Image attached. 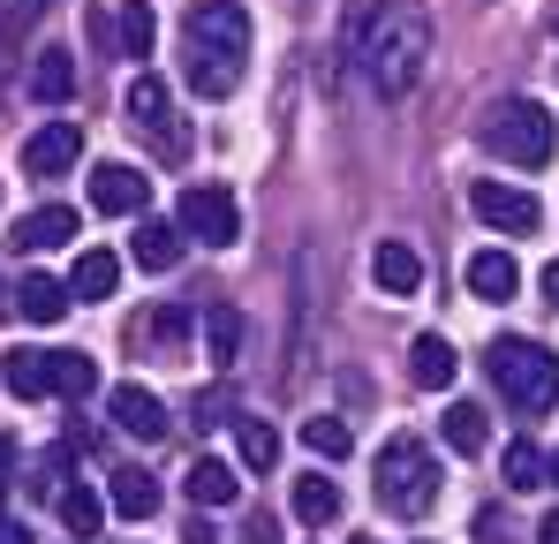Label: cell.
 I'll use <instances>...</instances> for the list:
<instances>
[{
	"instance_id": "cell-32",
	"label": "cell",
	"mask_w": 559,
	"mask_h": 544,
	"mask_svg": "<svg viewBox=\"0 0 559 544\" xmlns=\"http://www.w3.org/2000/svg\"><path fill=\"white\" fill-rule=\"evenodd\" d=\"M302 447L318 453V461H348L356 439H348V424H341V416H302Z\"/></svg>"
},
{
	"instance_id": "cell-6",
	"label": "cell",
	"mask_w": 559,
	"mask_h": 544,
	"mask_svg": "<svg viewBox=\"0 0 559 544\" xmlns=\"http://www.w3.org/2000/svg\"><path fill=\"white\" fill-rule=\"evenodd\" d=\"M468 212L499 235H537L545 227V204L522 189V181H468Z\"/></svg>"
},
{
	"instance_id": "cell-18",
	"label": "cell",
	"mask_w": 559,
	"mask_h": 544,
	"mask_svg": "<svg viewBox=\"0 0 559 544\" xmlns=\"http://www.w3.org/2000/svg\"><path fill=\"white\" fill-rule=\"evenodd\" d=\"M371 280L385 287V295L408 303V295L424 287V258H416V243H378V250H371Z\"/></svg>"
},
{
	"instance_id": "cell-30",
	"label": "cell",
	"mask_w": 559,
	"mask_h": 544,
	"mask_svg": "<svg viewBox=\"0 0 559 544\" xmlns=\"http://www.w3.org/2000/svg\"><path fill=\"white\" fill-rule=\"evenodd\" d=\"M92 386H98V363L84 356V348H53V393H61V401H84Z\"/></svg>"
},
{
	"instance_id": "cell-17",
	"label": "cell",
	"mask_w": 559,
	"mask_h": 544,
	"mask_svg": "<svg viewBox=\"0 0 559 544\" xmlns=\"http://www.w3.org/2000/svg\"><path fill=\"white\" fill-rule=\"evenodd\" d=\"M408 378H416L424 393H447V386L462 378V356H454L439 333H416V341H408Z\"/></svg>"
},
{
	"instance_id": "cell-26",
	"label": "cell",
	"mask_w": 559,
	"mask_h": 544,
	"mask_svg": "<svg viewBox=\"0 0 559 544\" xmlns=\"http://www.w3.org/2000/svg\"><path fill=\"white\" fill-rule=\"evenodd\" d=\"M235 453H242V469H280V431L265 416H235Z\"/></svg>"
},
{
	"instance_id": "cell-5",
	"label": "cell",
	"mask_w": 559,
	"mask_h": 544,
	"mask_svg": "<svg viewBox=\"0 0 559 544\" xmlns=\"http://www.w3.org/2000/svg\"><path fill=\"white\" fill-rule=\"evenodd\" d=\"M175 220H182L189 243H212V250L242 243V204H235L227 189H212V181H189L182 204H175Z\"/></svg>"
},
{
	"instance_id": "cell-14",
	"label": "cell",
	"mask_w": 559,
	"mask_h": 544,
	"mask_svg": "<svg viewBox=\"0 0 559 544\" xmlns=\"http://www.w3.org/2000/svg\"><path fill=\"white\" fill-rule=\"evenodd\" d=\"M121 287V250H106V243H92L76 265H69V303H106Z\"/></svg>"
},
{
	"instance_id": "cell-44",
	"label": "cell",
	"mask_w": 559,
	"mask_h": 544,
	"mask_svg": "<svg viewBox=\"0 0 559 544\" xmlns=\"http://www.w3.org/2000/svg\"><path fill=\"white\" fill-rule=\"evenodd\" d=\"M0 310H8V287H0Z\"/></svg>"
},
{
	"instance_id": "cell-12",
	"label": "cell",
	"mask_w": 559,
	"mask_h": 544,
	"mask_svg": "<svg viewBox=\"0 0 559 544\" xmlns=\"http://www.w3.org/2000/svg\"><path fill=\"white\" fill-rule=\"evenodd\" d=\"M0 386L15 401H53V348H8L0 356Z\"/></svg>"
},
{
	"instance_id": "cell-41",
	"label": "cell",
	"mask_w": 559,
	"mask_h": 544,
	"mask_svg": "<svg viewBox=\"0 0 559 544\" xmlns=\"http://www.w3.org/2000/svg\"><path fill=\"white\" fill-rule=\"evenodd\" d=\"M537 544H559V507L545 515V530H537Z\"/></svg>"
},
{
	"instance_id": "cell-28",
	"label": "cell",
	"mask_w": 559,
	"mask_h": 544,
	"mask_svg": "<svg viewBox=\"0 0 559 544\" xmlns=\"http://www.w3.org/2000/svg\"><path fill=\"white\" fill-rule=\"evenodd\" d=\"M152 46H159L152 0H121V54H129V61H152Z\"/></svg>"
},
{
	"instance_id": "cell-2",
	"label": "cell",
	"mask_w": 559,
	"mask_h": 544,
	"mask_svg": "<svg viewBox=\"0 0 559 544\" xmlns=\"http://www.w3.org/2000/svg\"><path fill=\"white\" fill-rule=\"evenodd\" d=\"M476 137H484V152L491 159H507V167H552L559 137H552V114L537 106V98H499L484 121H476Z\"/></svg>"
},
{
	"instance_id": "cell-27",
	"label": "cell",
	"mask_w": 559,
	"mask_h": 544,
	"mask_svg": "<svg viewBox=\"0 0 559 544\" xmlns=\"http://www.w3.org/2000/svg\"><path fill=\"white\" fill-rule=\"evenodd\" d=\"M439 439H447V447L462 453H484V439H491V424H484V409H476V401H454V409H447V416H439Z\"/></svg>"
},
{
	"instance_id": "cell-9",
	"label": "cell",
	"mask_w": 559,
	"mask_h": 544,
	"mask_svg": "<svg viewBox=\"0 0 559 544\" xmlns=\"http://www.w3.org/2000/svg\"><path fill=\"white\" fill-rule=\"evenodd\" d=\"M76 159H84V129H76V121H38V129L23 137V175H38V181L69 175Z\"/></svg>"
},
{
	"instance_id": "cell-39",
	"label": "cell",
	"mask_w": 559,
	"mask_h": 544,
	"mask_svg": "<svg viewBox=\"0 0 559 544\" xmlns=\"http://www.w3.org/2000/svg\"><path fill=\"white\" fill-rule=\"evenodd\" d=\"M545 303H552V310H559V258H552V265H545Z\"/></svg>"
},
{
	"instance_id": "cell-38",
	"label": "cell",
	"mask_w": 559,
	"mask_h": 544,
	"mask_svg": "<svg viewBox=\"0 0 559 544\" xmlns=\"http://www.w3.org/2000/svg\"><path fill=\"white\" fill-rule=\"evenodd\" d=\"M182 544H212V522L197 515V522H189V530H182Z\"/></svg>"
},
{
	"instance_id": "cell-4",
	"label": "cell",
	"mask_w": 559,
	"mask_h": 544,
	"mask_svg": "<svg viewBox=\"0 0 559 544\" xmlns=\"http://www.w3.org/2000/svg\"><path fill=\"white\" fill-rule=\"evenodd\" d=\"M378 499L393 507V515H431V499H439V461L424 439H385L378 447Z\"/></svg>"
},
{
	"instance_id": "cell-11",
	"label": "cell",
	"mask_w": 559,
	"mask_h": 544,
	"mask_svg": "<svg viewBox=\"0 0 559 544\" xmlns=\"http://www.w3.org/2000/svg\"><path fill=\"white\" fill-rule=\"evenodd\" d=\"M106 416H114V424H121L129 439H167V431H175L152 386H114V401H106Z\"/></svg>"
},
{
	"instance_id": "cell-25",
	"label": "cell",
	"mask_w": 559,
	"mask_h": 544,
	"mask_svg": "<svg viewBox=\"0 0 559 544\" xmlns=\"http://www.w3.org/2000/svg\"><path fill=\"white\" fill-rule=\"evenodd\" d=\"M204 356L219 363V370L242 356V310H235V303H212V310H204Z\"/></svg>"
},
{
	"instance_id": "cell-42",
	"label": "cell",
	"mask_w": 559,
	"mask_h": 544,
	"mask_svg": "<svg viewBox=\"0 0 559 544\" xmlns=\"http://www.w3.org/2000/svg\"><path fill=\"white\" fill-rule=\"evenodd\" d=\"M348 544H385V537H371V530H356V537H348Z\"/></svg>"
},
{
	"instance_id": "cell-8",
	"label": "cell",
	"mask_w": 559,
	"mask_h": 544,
	"mask_svg": "<svg viewBox=\"0 0 559 544\" xmlns=\"http://www.w3.org/2000/svg\"><path fill=\"white\" fill-rule=\"evenodd\" d=\"M189 46L242 61V54H250V15H242L235 0H197V8H189Z\"/></svg>"
},
{
	"instance_id": "cell-23",
	"label": "cell",
	"mask_w": 559,
	"mask_h": 544,
	"mask_svg": "<svg viewBox=\"0 0 559 544\" xmlns=\"http://www.w3.org/2000/svg\"><path fill=\"white\" fill-rule=\"evenodd\" d=\"M31 98H46V106H69V98H76V54L46 46V54H38V69H31Z\"/></svg>"
},
{
	"instance_id": "cell-35",
	"label": "cell",
	"mask_w": 559,
	"mask_h": 544,
	"mask_svg": "<svg viewBox=\"0 0 559 544\" xmlns=\"http://www.w3.org/2000/svg\"><path fill=\"white\" fill-rule=\"evenodd\" d=\"M182 333H189V310H175V303H167V310L152 318V341H159V348H182Z\"/></svg>"
},
{
	"instance_id": "cell-40",
	"label": "cell",
	"mask_w": 559,
	"mask_h": 544,
	"mask_svg": "<svg viewBox=\"0 0 559 544\" xmlns=\"http://www.w3.org/2000/svg\"><path fill=\"white\" fill-rule=\"evenodd\" d=\"M0 544H38L31 530H15V522H0Z\"/></svg>"
},
{
	"instance_id": "cell-33",
	"label": "cell",
	"mask_w": 559,
	"mask_h": 544,
	"mask_svg": "<svg viewBox=\"0 0 559 544\" xmlns=\"http://www.w3.org/2000/svg\"><path fill=\"white\" fill-rule=\"evenodd\" d=\"M371 15H378V0H348V8H341V31H333V54H341V61H356V54H364Z\"/></svg>"
},
{
	"instance_id": "cell-21",
	"label": "cell",
	"mask_w": 559,
	"mask_h": 544,
	"mask_svg": "<svg viewBox=\"0 0 559 544\" xmlns=\"http://www.w3.org/2000/svg\"><path fill=\"white\" fill-rule=\"evenodd\" d=\"M189 499H197V507H235V499H242V484H235V461H219V453H197V461H189Z\"/></svg>"
},
{
	"instance_id": "cell-20",
	"label": "cell",
	"mask_w": 559,
	"mask_h": 544,
	"mask_svg": "<svg viewBox=\"0 0 559 544\" xmlns=\"http://www.w3.org/2000/svg\"><path fill=\"white\" fill-rule=\"evenodd\" d=\"M182 76L197 98H227V91L242 84V61H227V54H204V46H182Z\"/></svg>"
},
{
	"instance_id": "cell-10",
	"label": "cell",
	"mask_w": 559,
	"mask_h": 544,
	"mask_svg": "<svg viewBox=\"0 0 559 544\" xmlns=\"http://www.w3.org/2000/svg\"><path fill=\"white\" fill-rule=\"evenodd\" d=\"M152 204V181L136 175V167H98L92 175V212L98 220H136Z\"/></svg>"
},
{
	"instance_id": "cell-1",
	"label": "cell",
	"mask_w": 559,
	"mask_h": 544,
	"mask_svg": "<svg viewBox=\"0 0 559 544\" xmlns=\"http://www.w3.org/2000/svg\"><path fill=\"white\" fill-rule=\"evenodd\" d=\"M424 61H431V15H424V8H393V15L378 23L371 54H364L371 91L378 98H408V91L424 84Z\"/></svg>"
},
{
	"instance_id": "cell-34",
	"label": "cell",
	"mask_w": 559,
	"mask_h": 544,
	"mask_svg": "<svg viewBox=\"0 0 559 544\" xmlns=\"http://www.w3.org/2000/svg\"><path fill=\"white\" fill-rule=\"evenodd\" d=\"M84 31H92L98 54H121V15H114V8H98V0H92V8H84Z\"/></svg>"
},
{
	"instance_id": "cell-19",
	"label": "cell",
	"mask_w": 559,
	"mask_h": 544,
	"mask_svg": "<svg viewBox=\"0 0 559 544\" xmlns=\"http://www.w3.org/2000/svg\"><path fill=\"white\" fill-rule=\"evenodd\" d=\"M106 507H114L121 522H144V515H159V476H152V469H114V484H106Z\"/></svg>"
},
{
	"instance_id": "cell-43",
	"label": "cell",
	"mask_w": 559,
	"mask_h": 544,
	"mask_svg": "<svg viewBox=\"0 0 559 544\" xmlns=\"http://www.w3.org/2000/svg\"><path fill=\"white\" fill-rule=\"evenodd\" d=\"M552 484H559V453H552Z\"/></svg>"
},
{
	"instance_id": "cell-22",
	"label": "cell",
	"mask_w": 559,
	"mask_h": 544,
	"mask_svg": "<svg viewBox=\"0 0 559 544\" xmlns=\"http://www.w3.org/2000/svg\"><path fill=\"white\" fill-rule=\"evenodd\" d=\"M468 287H476L484 303H507V295H522V265H514L507 250H476V258H468Z\"/></svg>"
},
{
	"instance_id": "cell-3",
	"label": "cell",
	"mask_w": 559,
	"mask_h": 544,
	"mask_svg": "<svg viewBox=\"0 0 559 544\" xmlns=\"http://www.w3.org/2000/svg\"><path fill=\"white\" fill-rule=\"evenodd\" d=\"M484 370L499 378V393L522 409V416H552L559 409V356L545 341H491Z\"/></svg>"
},
{
	"instance_id": "cell-24",
	"label": "cell",
	"mask_w": 559,
	"mask_h": 544,
	"mask_svg": "<svg viewBox=\"0 0 559 544\" xmlns=\"http://www.w3.org/2000/svg\"><path fill=\"white\" fill-rule=\"evenodd\" d=\"M287 507H295V522H333V515H341V484H333L325 469H310V476H295Z\"/></svg>"
},
{
	"instance_id": "cell-13",
	"label": "cell",
	"mask_w": 559,
	"mask_h": 544,
	"mask_svg": "<svg viewBox=\"0 0 559 544\" xmlns=\"http://www.w3.org/2000/svg\"><path fill=\"white\" fill-rule=\"evenodd\" d=\"M182 250H189L182 220H144V227L129 235V258H136L144 272H175V265H182Z\"/></svg>"
},
{
	"instance_id": "cell-37",
	"label": "cell",
	"mask_w": 559,
	"mask_h": 544,
	"mask_svg": "<svg viewBox=\"0 0 559 544\" xmlns=\"http://www.w3.org/2000/svg\"><path fill=\"white\" fill-rule=\"evenodd\" d=\"M242 544H280V522L273 515H250V522H242Z\"/></svg>"
},
{
	"instance_id": "cell-16",
	"label": "cell",
	"mask_w": 559,
	"mask_h": 544,
	"mask_svg": "<svg viewBox=\"0 0 559 544\" xmlns=\"http://www.w3.org/2000/svg\"><path fill=\"white\" fill-rule=\"evenodd\" d=\"M31 326H61L69 318V280H53V272H23V287L8 295Z\"/></svg>"
},
{
	"instance_id": "cell-31",
	"label": "cell",
	"mask_w": 559,
	"mask_h": 544,
	"mask_svg": "<svg viewBox=\"0 0 559 544\" xmlns=\"http://www.w3.org/2000/svg\"><path fill=\"white\" fill-rule=\"evenodd\" d=\"M507 484H514V492H537V484H552V453H537L530 439H514V447H507Z\"/></svg>"
},
{
	"instance_id": "cell-15",
	"label": "cell",
	"mask_w": 559,
	"mask_h": 544,
	"mask_svg": "<svg viewBox=\"0 0 559 544\" xmlns=\"http://www.w3.org/2000/svg\"><path fill=\"white\" fill-rule=\"evenodd\" d=\"M69 235H76V212H69V204H38V212L15 220L8 243H15L23 258H38V250H53V243H69Z\"/></svg>"
},
{
	"instance_id": "cell-29",
	"label": "cell",
	"mask_w": 559,
	"mask_h": 544,
	"mask_svg": "<svg viewBox=\"0 0 559 544\" xmlns=\"http://www.w3.org/2000/svg\"><path fill=\"white\" fill-rule=\"evenodd\" d=\"M61 522H69V537H98V522H106L98 484H61Z\"/></svg>"
},
{
	"instance_id": "cell-7",
	"label": "cell",
	"mask_w": 559,
	"mask_h": 544,
	"mask_svg": "<svg viewBox=\"0 0 559 544\" xmlns=\"http://www.w3.org/2000/svg\"><path fill=\"white\" fill-rule=\"evenodd\" d=\"M129 121L159 144V159H182L189 152V129H182V114H175V91L159 84V76H136V84H129Z\"/></svg>"
},
{
	"instance_id": "cell-36",
	"label": "cell",
	"mask_w": 559,
	"mask_h": 544,
	"mask_svg": "<svg viewBox=\"0 0 559 544\" xmlns=\"http://www.w3.org/2000/svg\"><path fill=\"white\" fill-rule=\"evenodd\" d=\"M53 0H8V38H23L31 31V15H46Z\"/></svg>"
}]
</instances>
